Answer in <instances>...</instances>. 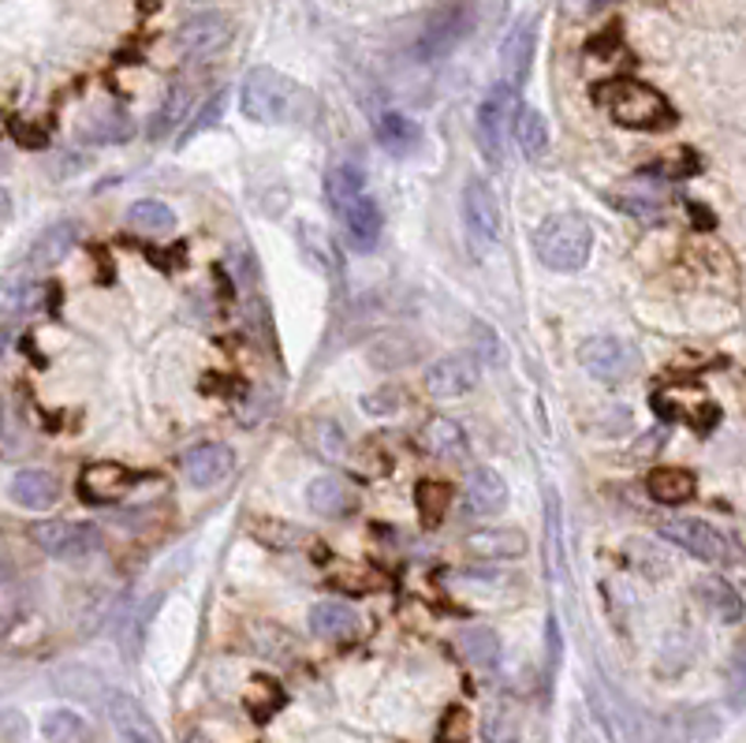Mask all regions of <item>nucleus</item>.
<instances>
[{
  "mask_svg": "<svg viewBox=\"0 0 746 743\" xmlns=\"http://www.w3.org/2000/svg\"><path fill=\"white\" fill-rule=\"evenodd\" d=\"M470 732H475V721H470V713L463 710V706H452V710L444 713L441 729H436V740H441V743H467Z\"/></svg>",
  "mask_w": 746,
  "mask_h": 743,
  "instance_id": "obj_36",
  "label": "nucleus"
},
{
  "mask_svg": "<svg viewBox=\"0 0 746 743\" xmlns=\"http://www.w3.org/2000/svg\"><path fill=\"white\" fill-rule=\"evenodd\" d=\"M299 243H303V255L311 258L317 269H325V274L340 269V255H336L333 240L322 229H314V224H299Z\"/></svg>",
  "mask_w": 746,
  "mask_h": 743,
  "instance_id": "obj_34",
  "label": "nucleus"
},
{
  "mask_svg": "<svg viewBox=\"0 0 746 743\" xmlns=\"http://www.w3.org/2000/svg\"><path fill=\"white\" fill-rule=\"evenodd\" d=\"M311 631L325 642H351L359 636V613L343 602H317L311 610Z\"/></svg>",
  "mask_w": 746,
  "mask_h": 743,
  "instance_id": "obj_22",
  "label": "nucleus"
},
{
  "mask_svg": "<svg viewBox=\"0 0 746 743\" xmlns=\"http://www.w3.org/2000/svg\"><path fill=\"white\" fill-rule=\"evenodd\" d=\"M31 542L57 560H83L102 549V531L94 523L75 520H42L31 527Z\"/></svg>",
  "mask_w": 746,
  "mask_h": 743,
  "instance_id": "obj_8",
  "label": "nucleus"
},
{
  "mask_svg": "<svg viewBox=\"0 0 746 743\" xmlns=\"http://www.w3.org/2000/svg\"><path fill=\"white\" fill-rule=\"evenodd\" d=\"M366 195V179H362V172L354 165H333L325 172V198H329L333 213L340 217L354 198Z\"/></svg>",
  "mask_w": 746,
  "mask_h": 743,
  "instance_id": "obj_27",
  "label": "nucleus"
},
{
  "mask_svg": "<svg viewBox=\"0 0 746 743\" xmlns=\"http://www.w3.org/2000/svg\"><path fill=\"white\" fill-rule=\"evenodd\" d=\"M534 255L545 269L579 274L594 255V224L582 213H552L534 232Z\"/></svg>",
  "mask_w": 746,
  "mask_h": 743,
  "instance_id": "obj_1",
  "label": "nucleus"
},
{
  "mask_svg": "<svg viewBox=\"0 0 746 743\" xmlns=\"http://www.w3.org/2000/svg\"><path fill=\"white\" fill-rule=\"evenodd\" d=\"M594 97L608 105V113H613V120L620 124V128L664 131L676 124V113H672V105L664 102V94L639 83V79H613V83L597 86Z\"/></svg>",
  "mask_w": 746,
  "mask_h": 743,
  "instance_id": "obj_2",
  "label": "nucleus"
},
{
  "mask_svg": "<svg viewBox=\"0 0 746 743\" xmlns=\"http://www.w3.org/2000/svg\"><path fill=\"white\" fill-rule=\"evenodd\" d=\"M187 743H209V740H206V736H198V732H195V736H190Z\"/></svg>",
  "mask_w": 746,
  "mask_h": 743,
  "instance_id": "obj_42",
  "label": "nucleus"
},
{
  "mask_svg": "<svg viewBox=\"0 0 746 743\" xmlns=\"http://www.w3.org/2000/svg\"><path fill=\"white\" fill-rule=\"evenodd\" d=\"M366 411L370 415H393L396 411V404H399V396L393 393V388H388V393H377V396H366Z\"/></svg>",
  "mask_w": 746,
  "mask_h": 743,
  "instance_id": "obj_40",
  "label": "nucleus"
},
{
  "mask_svg": "<svg viewBox=\"0 0 746 743\" xmlns=\"http://www.w3.org/2000/svg\"><path fill=\"white\" fill-rule=\"evenodd\" d=\"M422 441H426V449L441 460H459L463 452H467V433H463V426L456 419H444V415H436V419L426 422Z\"/></svg>",
  "mask_w": 746,
  "mask_h": 743,
  "instance_id": "obj_28",
  "label": "nucleus"
},
{
  "mask_svg": "<svg viewBox=\"0 0 746 743\" xmlns=\"http://www.w3.org/2000/svg\"><path fill=\"white\" fill-rule=\"evenodd\" d=\"M340 224H343V232H348V243L354 251H373V247H377V240H381V210H377V202H373L370 195L354 198L348 210L340 213Z\"/></svg>",
  "mask_w": 746,
  "mask_h": 743,
  "instance_id": "obj_21",
  "label": "nucleus"
},
{
  "mask_svg": "<svg viewBox=\"0 0 746 743\" xmlns=\"http://www.w3.org/2000/svg\"><path fill=\"white\" fill-rule=\"evenodd\" d=\"M727 695H732L735 706L746 699V642H739V650H735V658H732V669H727Z\"/></svg>",
  "mask_w": 746,
  "mask_h": 743,
  "instance_id": "obj_37",
  "label": "nucleus"
},
{
  "mask_svg": "<svg viewBox=\"0 0 746 743\" xmlns=\"http://www.w3.org/2000/svg\"><path fill=\"white\" fill-rule=\"evenodd\" d=\"M616 206H620L623 213L642 217V221H661L664 217V206L653 202V198H616Z\"/></svg>",
  "mask_w": 746,
  "mask_h": 743,
  "instance_id": "obj_38",
  "label": "nucleus"
},
{
  "mask_svg": "<svg viewBox=\"0 0 746 743\" xmlns=\"http://www.w3.org/2000/svg\"><path fill=\"white\" fill-rule=\"evenodd\" d=\"M79 135L90 142H127L135 135V120L124 113L120 105H97L94 113L83 120Z\"/></svg>",
  "mask_w": 746,
  "mask_h": 743,
  "instance_id": "obj_23",
  "label": "nucleus"
},
{
  "mask_svg": "<svg viewBox=\"0 0 746 743\" xmlns=\"http://www.w3.org/2000/svg\"><path fill=\"white\" fill-rule=\"evenodd\" d=\"M579 362L590 378L605 385H627L631 378H639V351L620 337H590L582 340Z\"/></svg>",
  "mask_w": 746,
  "mask_h": 743,
  "instance_id": "obj_6",
  "label": "nucleus"
},
{
  "mask_svg": "<svg viewBox=\"0 0 746 743\" xmlns=\"http://www.w3.org/2000/svg\"><path fill=\"white\" fill-rule=\"evenodd\" d=\"M42 736L49 743H86V721L71 710H49L42 718Z\"/></svg>",
  "mask_w": 746,
  "mask_h": 743,
  "instance_id": "obj_33",
  "label": "nucleus"
},
{
  "mask_svg": "<svg viewBox=\"0 0 746 743\" xmlns=\"http://www.w3.org/2000/svg\"><path fill=\"white\" fill-rule=\"evenodd\" d=\"M698 602L706 605L709 613L716 616V620H724V624H735V620H743V597L739 591H735L727 579L721 576H706V579H698Z\"/></svg>",
  "mask_w": 746,
  "mask_h": 743,
  "instance_id": "obj_24",
  "label": "nucleus"
},
{
  "mask_svg": "<svg viewBox=\"0 0 746 743\" xmlns=\"http://www.w3.org/2000/svg\"><path fill=\"white\" fill-rule=\"evenodd\" d=\"M594 8H605V4H616V0H590Z\"/></svg>",
  "mask_w": 746,
  "mask_h": 743,
  "instance_id": "obj_41",
  "label": "nucleus"
},
{
  "mask_svg": "<svg viewBox=\"0 0 746 743\" xmlns=\"http://www.w3.org/2000/svg\"><path fill=\"white\" fill-rule=\"evenodd\" d=\"M661 538H668L672 546H679L690 557L706 560V565H735L739 560V546L732 538L713 527L706 520H690V515H672V520L661 523Z\"/></svg>",
  "mask_w": 746,
  "mask_h": 743,
  "instance_id": "obj_5",
  "label": "nucleus"
},
{
  "mask_svg": "<svg viewBox=\"0 0 746 743\" xmlns=\"http://www.w3.org/2000/svg\"><path fill=\"white\" fill-rule=\"evenodd\" d=\"M57 497H60V478L45 467H23L20 475L8 483V501H12L15 509H26V512L53 509Z\"/></svg>",
  "mask_w": 746,
  "mask_h": 743,
  "instance_id": "obj_16",
  "label": "nucleus"
},
{
  "mask_svg": "<svg viewBox=\"0 0 746 743\" xmlns=\"http://www.w3.org/2000/svg\"><path fill=\"white\" fill-rule=\"evenodd\" d=\"M127 224L142 235H165L176 229V213L165 202H158V198H142V202H135L127 210Z\"/></svg>",
  "mask_w": 746,
  "mask_h": 743,
  "instance_id": "obj_32",
  "label": "nucleus"
},
{
  "mask_svg": "<svg viewBox=\"0 0 746 743\" xmlns=\"http://www.w3.org/2000/svg\"><path fill=\"white\" fill-rule=\"evenodd\" d=\"M518 108H523V105H518L515 86H508V83H497L486 94V102L478 105L475 139H478L481 158H486L493 169L508 165V142H512V135H515Z\"/></svg>",
  "mask_w": 746,
  "mask_h": 743,
  "instance_id": "obj_4",
  "label": "nucleus"
},
{
  "mask_svg": "<svg viewBox=\"0 0 746 743\" xmlns=\"http://www.w3.org/2000/svg\"><path fill=\"white\" fill-rule=\"evenodd\" d=\"M448 504H452V486L441 483V478H422L415 486V509L422 527H436L444 520V512H448Z\"/></svg>",
  "mask_w": 746,
  "mask_h": 743,
  "instance_id": "obj_30",
  "label": "nucleus"
},
{
  "mask_svg": "<svg viewBox=\"0 0 746 743\" xmlns=\"http://www.w3.org/2000/svg\"><path fill=\"white\" fill-rule=\"evenodd\" d=\"M284 706V692H280V684L277 680H266V676H258L250 684V692H247V710H250V718L254 721H269L272 713Z\"/></svg>",
  "mask_w": 746,
  "mask_h": 743,
  "instance_id": "obj_35",
  "label": "nucleus"
},
{
  "mask_svg": "<svg viewBox=\"0 0 746 743\" xmlns=\"http://www.w3.org/2000/svg\"><path fill=\"white\" fill-rule=\"evenodd\" d=\"M184 113H187V90H172V94H168V102H165V108H161L158 128H153V131H158V135H161V131H168L172 124H176Z\"/></svg>",
  "mask_w": 746,
  "mask_h": 743,
  "instance_id": "obj_39",
  "label": "nucleus"
},
{
  "mask_svg": "<svg viewBox=\"0 0 746 743\" xmlns=\"http://www.w3.org/2000/svg\"><path fill=\"white\" fill-rule=\"evenodd\" d=\"M79 235H83V229H79V221H57L49 224L38 240L31 243V251H26V269H34V274H45V269L60 266L63 258L75 251Z\"/></svg>",
  "mask_w": 746,
  "mask_h": 743,
  "instance_id": "obj_18",
  "label": "nucleus"
},
{
  "mask_svg": "<svg viewBox=\"0 0 746 743\" xmlns=\"http://www.w3.org/2000/svg\"><path fill=\"white\" fill-rule=\"evenodd\" d=\"M470 26H475V15H470L467 4H456V8H448V12H441L430 23V31L422 34V42H418V57L433 60V57L452 53L470 34Z\"/></svg>",
  "mask_w": 746,
  "mask_h": 743,
  "instance_id": "obj_17",
  "label": "nucleus"
},
{
  "mask_svg": "<svg viewBox=\"0 0 746 743\" xmlns=\"http://www.w3.org/2000/svg\"><path fill=\"white\" fill-rule=\"evenodd\" d=\"M418 139H422V128H418L411 116L396 113V108L381 113V120H377V142L388 153H396V158H407V153L418 150Z\"/></svg>",
  "mask_w": 746,
  "mask_h": 743,
  "instance_id": "obj_26",
  "label": "nucleus"
},
{
  "mask_svg": "<svg viewBox=\"0 0 746 743\" xmlns=\"http://www.w3.org/2000/svg\"><path fill=\"white\" fill-rule=\"evenodd\" d=\"M508 504V483L500 478L497 467H475L463 489V512L470 520H489V515L504 512Z\"/></svg>",
  "mask_w": 746,
  "mask_h": 743,
  "instance_id": "obj_15",
  "label": "nucleus"
},
{
  "mask_svg": "<svg viewBox=\"0 0 746 743\" xmlns=\"http://www.w3.org/2000/svg\"><path fill=\"white\" fill-rule=\"evenodd\" d=\"M534 49H538V23L518 20L512 31H508L504 45H500V83H508L515 90L523 86L534 68Z\"/></svg>",
  "mask_w": 746,
  "mask_h": 743,
  "instance_id": "obj_10",
  "label": "nucleus"
},
{
  "mask_svg": "<svg viewBox=\"0 0 746 743\" xmlns=\"http://www.w3.org/2000/svg\"><path fill=\"white\" fill-rule=\"evenodd\" d=\"M306 504H311L314 515H325V520H343V515L354 512L359 497L354 489L336 475H317L311 486H306Z\"/></svg>",
  "mask_w": 746,
  "mask_h": 743,
  "instance_id": "obj_20",
  "label": "nucleus"
},
{
  "mask_svg": "<svg viewBox=\"0 0 746 743\" xmlns=\"http://www.w3.org/2000/svg\"><path fill=\"white\" fill-rule=\"evenodd\" d=\"M463 221H467L475 240L481 243L500 240V202L497 191L481 176H470L467 187H463Z\"/></svg>",
  "mask_w": 746,
  "mask_h": 743,
  "instance_id": "obj_11",
  "label": "nucleus"
},
{
  "mask_svg": "<svg viewBox=\"0 0 746 743\" xmlns=\"http://www.w3.org/2000/svg\"><path fill=\"white\" fill-rule=\"evenodd\" d=\"M299 102H303V90L277 68H254L240 86V108L254 124H284L295 116Z\"/></svg>",
  "mask_w": 746,
  "mask_h": 743,
  "instance_id": "obj_3",
  "label": "nucleus"
},
{
  "mask_svg": "<svg viewBox=\"0 0 746 743\" xmlns=\"http://www.w3.org/2000/svg\"><path fill=\"white\" fill-rule=\"evenodd\" d=\"M645 489H650V497L657 504H684L695 497L698 478L687 467H657L645 478Z\"/></svg>",
  "mask_w": 746,
  "mask_h": 743,
  "instance_id": "obj_25",
  "label": "nucleus"
},
{
  "mask_svg": "<svg viewBox=\"0 0 746 743\" xmlns=\"http://www.w3.org/2000/svg\"><path fill=\"white\" fill-rule=\"evenodd\" d=\"M463 549L481 560H518L531 549V542L518 527H481L463 538Z\"/></svg>",
  "mask_w": 746,
  "mask_h": 743,
  "instance_id": "obj_19",
  "label": "nucleus"
},
{
  "mask_svg": "<svg viewBox=\"0 0 746 743\" xmlns=\"http://www.w3.org/2000/svg\"><path fill=\"white\" fill-rule=\"evenodd\" d=\"M456 642H459V654L467 658L475 669H493L500 661V639H497L493 628H486V624L463 628Z\"/></svg>",
  "mask_w": 746,
  "mask_h": 743,
  "instance_id": "obj_29",
  "label": "nucleus"
},
{
  "mask_svg": "<svg viewBox=\"0 0 746 743\" xmlns=\"http://www.w3.org/2000/svg\"><path fill=\"white\" fill-rule=\"evenodd\" d=\"M108 721H113L116 736H120L124 743H165L158 721L145 713V706L139 699H131V695H124V692L108 695Z\"/></svg>",
  "mask_w": 746,
  "mask_h": 743,
  "instance_id": "obj_14",
  "label": "nucleus"
},
{
  "mask_svg": "<svg viewBox=\"0 0 746 743\" xmlns=\"http://www.w3.org/2000/svg\"><path fill=\"white\" fill-rule=\"evenodd\" d=\"M515 139H518V150H523L531 161L545 158V150H549V124H545V116L538 113V108H531V105L518 108Z\"/></svg>",
  "mask_w": 746,
  "mask_h": 743,
  "instance_id": "obj_31",
  "label": "nucleus"
},
{
  "mask_svg": "<svg viewBox=\"0 0 746 743\" xmlns=\"http://www.w3.org/2000/svg\"><path fill=\"white\" fill-rule=\"evenodd\" d=\"M142 483L139 471L124 467V464H86L83 471H79V497H83L86 504H116L124 501L127 494H131L135 486Z\"/></svg>",
  "mask_w": 746,
  "mask_h": 743,
  "instance_id": "obj_9",
  "label": "nucleus"
},
{
  "mask_svg": "<svg viewBox=\"0 0 746 743\" xmlns=\"http://www.w3.org/2000/svg\"><path fill=\"white\" fill-rule=\"evenodd\" d=\"M478 385V359L475 356H444L426 370V393L433 400H459Z\"/></svg>",
  "mask_w": 746,
  "mask_h": 743,
  "instance_id": "obj_12",
  "label": "nucleus"
},
{
  "mask_svg": "<svg viewBox=\"0 0 746 743\" xmlns=\"http://www.w3.org/2000/svg\"><path fill=\"white\" fill-rule=\"evenodd\" d=\"M235 38V20L224 12H198L190 15L187 23L176 26L172 34V45L179 49V57L187 60H209V57H221L224 49Z\"/></svg>",
  "mask_w": 746,
  "mask_h": 743,
  "instance_id": "obj_7",
  "label": "nucleus"
},
{
  "mask_svg": "<svg viewBox=\"0 0 746 743\" xmlns=\"http://www.w3.org/2000/svg\"><path fill=\"white\" fill-rule=\"evenodd\" d=\"M179 467H184V478L190 486L198 489H209L217 483H224V478L235 471V452L229 445H217V441H206V445H195L184 452V460H179Z\"/></svg>",
  "mask_w": 746,
  "mask_h": 743,
  "instance_id": "obj_13",
  "label": "nucleus"
}]
</instances>
